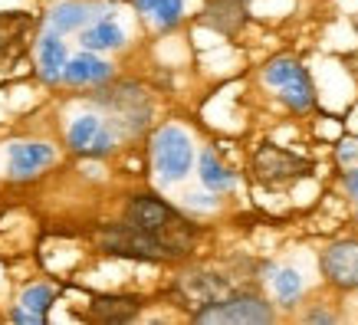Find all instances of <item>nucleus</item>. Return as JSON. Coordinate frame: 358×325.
I'll list each match as a JSON object with an SVG mask.
<instances>
[{"label":"nucleus","instance_id":"1","mask_svg":"<svg viewBox=\"0 0 358 325\" xmlns=\"http://www.w3.org/2000/svg\"><path fill=\"white\" fill-rule=\"evenodd\" d=\"M125 220L135 224V227L148 230L155 237H162L168 247H171L174 257H181L187 253L191 247V237H194V230L187 227V220L171 204H164L158 197L152 194H138L129 201V210H125Z\"/></svg>","mask_w":358,"mask_h":325},{"label":"nucleus","instance_id":"2","mask_svg":"<svg viewBox=\"0 0 358 325\" xmlns=\"http://www.w3.org/2000/svg\"><path fill=\"white\" fill-rule=\"evenodd\" d=\"M102 250L112 253V257H131V260H164V257H174L171 247L162 237L135 227L129 220L119 224V227L102 230Z\"/></svg>","mask_w":358,"mask_h":325},{"label":"nucleus","instance_id":"3","mask_svg":"<svg viewBox=\"0 0 358 325\" xmlns=\"http://www.w3.org/2000/svg\"><path fill=\"white\" fill-rule=\"evenodd\" d=\"M155 168L162 174V181H181L191 171L194 161V145L187 138V131H181L178 125H164L152 141Z\"/></svg>","mask_w":358,"mask_h":325},{"label":"nucleus","instance_id":"4","mask_svg":"<svg viewBox=\"0 0 358 325\" xmlns=\"http://www.w3.org/2000/svg\"><path fill=\"white\" fill-rule=\"evenodd\" d=\"M194 319L197 322H273L276 312L260 296H230L194 312Z\"/></svg>","mask_w":358,"mask_h":325},{"label":"nucleus","instance_id":"5","mask_svg":"<svg viewBox=\"0 0 358 325\" xmlns=\"http://www.w3.org/2000/svg\"><path fill=\"white\" fill-rule=\"evenodd\" d=\"M309 168H313V164L306 161V158L286 152V148H280V145H263L260 152H257V158H253V171H257V178L266 181V185H286V181H296V178L309 174Z\"/></svg>","mask_w":358,"mask_h":325},{"label":"nucleus","instance_id":"6","mask_svg":"<svg viewBox=\"0 0 358 325\" xmlns=\"http://www.w3.org/2000/svg\"><path fill=\"white\" fill-rule=\"evenodd\" d=\"M326 280L338 289H358V240H338L319 260Z\"/></svg>","mask_w":358,"mask_h":325},{"label":"nucleus","instance_id":"7","mask_svg":"<svg viewBox=\"0 0 358 325\" xmlns=\"http://www.w3.org/2000/svg\"><path fill=\"white\" fill-rule=\"evenodd\" d=\"M7 158H10V178L27 181V178H36L43 171L46 164L56 158V152L53 145H46V141H13Z\"/></svg>","mask_w":358,"mask_h":325},{"label":"nucleus","instance_id":"8","mask_svg":"<svg viewBox=\"0 0 358 325\" xmlns=\"http://www.w3.org/2000/svg\"><path fill=\"white\" fill-rule=\"evenodd\" d=\"M204 23L217 33H234L247 23V0H210L204 10Z\"/></svg>","mask_w":358,"mask_h":325},{"label":"nucleus","instance_id":"9","mask_svg":"<svg viewBox=\"0 0 358 325\" xmlns=\"http://www.w3.org/2000/svg\"><path fill=\"white\" fill-rule=\"evenodd\" d=\"M112 76V66L106 59H99L92 50L79 53L76 59H69L63 69V79L69 86H86V82H106Z\"/></svg>","mask_w":358,"mask_h":325},{"label":"nucleus","instance_id":"10","mask_svg":"<svg viewBox=\"0 0 358 325\" xmlns=\"http://www.w3.org/2000/svg\"><path fill=\"white\" fill-rule=\"evenodd\" d=\"M138 299H131V296H102L92 303V319L99 322H129L138 315Z\"/></svg>","mask_w":358,"mask_h":325},{"label":"nucleus","instance_id":"11","mask_svg":"<svg viewBox=\"0 0 358 325\" xmlns=\"http://www.w3.org/2000/svg\"><path fill=\"white\" fill-rule=\"evenodd\" d=\"M66 46L59 40V33L50 30L46 36H40V66H43V76L53 82V79H63V69H66Z\"/></svg>","mask_w":358,"mask_h":325},{"label":"nucleus","instance_id":"12","mask_svg":"<svg viewBox=\"0 0 358 325\" xmlns=\"http://www.w3.org/2000/svg\"><path fill=\"white\" fill-rule=\"evenodd\" d=\"M280 96L282 102L293 108V112H306V108H313L315 102V86H313V79H309V73L306 69H299L289 82H282L280 86Z\"/></svg>","mask_w":358,"mask_h":325},{"label":"nucleus","instance_id":"13","mask_svg":"<svg viewBox=\"0 0 358 325\" xmlns=\"http://www.w3.org/2000/svg\"><path fill=\"white\" fill-rule=\"evenodd\" d=\"M79 43L86 46V50H92V53H99V50H119V46L125 43V33L112 20H102V23H96V27H86Z\"/></svg>","mask_w":358,"mask_h":325},{"label":"nucleus","instance_id":"14","mask_svg":"<svg viewBox=\"0 0 358 325\" xmlns=\"http://www.w3.org/2000/svg\"><path fill=\"white\" fill-rule=\"evenodd\" d=\"M201 181H204L207 191H217L220 194V191H227L234 185V171L214 152H204L201 154Z\"/></svg>","mask_w":358,"mask_h":325},{"label":"nucleus","instance_id":"15","mask_svg":"<svg viewBox=\"0 0 358 325\" xmlns=\"http://www.w3.org/2000/svg\"><path fill=\"white\" fill-rule=\"evenodd\" d=\"M89 20V10L83 3H73V0H66V3H56V10L50 13V27L56 33H69V30H79V27H86Z\"/></svg>","mask_w":358,"mask_h":325},{"label":"nucleus","instance_id":"16","mask_svg":"<svg viewBox=\"0 0 358 325\" xmlns=\"http://www.w3.org/2000/svg\"><path fill=\"white\" fill-rule=\"evenodd\" d=\"M99 131H102V122H99V115H79V119L69 125V148H73V152H83V154H86L89 148H92V141H96Z\"/></svg>","mask_w":358,"mask_h":325},{"label":"nucleus","instance_id":"17","mask_svg":"<svg viewBox=\"0 0 358 325\" xmlns=\"http://www.w3.org/2000/svg\"><path fill=\"white\" fill-rule=\"evenodd\" d=\"M33 17L30 13H0V50H7L13 40H20L30 30Z\"/></svg>","mask_w":358,"mask_h":325},{"label":"nucleus","instance_id":"18","mask_svg":"<svg viewBox=\"0 0 358 325\" xmlns=\"http://www.w3.org/2000/svg\"><path fill=\"white\" fill-rule=\"evenodd\" d=\"M273 286H276V296H280L282 303H293L296 296L303 293V280H299L296 270H280L273 276Z\"/></svg>","mask_w":358,"mask_h":325},{"label":"nucleus","instance_id":"19","mask_svg":"<svg viewBox=\"0 0 358 325\" xmlns=\"http://www.w3.org/2000/svg\"><path fill=\"white\" fill-rule=\"evenodd\" d=\"M185 13V0H155L152 17L158 20V27H174Z\"/></svg>","mask_w":358,"mask_h":325},{"label":"nucleus","instance_id":"20","mask_svg":"<svg viewBox=\"0 0 358 325\" xmlns=\"http://www.w3.org/2000/svg\"><path fill=\"white\" fill-rule=\"evenodd\" d=\"M53 289L50 286H30L27 293H23V299H20V305H27V309H33V312H43L46 315V309L53 305Z\"/></svg>","mask_w":358,"mask_h":325},{"label":"nucleus","instance_id":"21","mask_svg":"<svg viewBox=\"0 0 358 325\" xmlns=\"http://www.w3.org/2000/svg\"><path fill=\"white\" fill-rule=\"evenodd\" d=\"M112 141H115V138H112V131L102 129V131L96 135V141H92V148H89L86 154H96V158H99V154H109V152H112Z\"/></svg>","mask_w":358,"mask_h":325},{"label":"nucleus","instance_id":"22","mask_svg":"<svg viewBox=\"0 0 358 325\" xmlns=\"http://www.w3.org/2000/svg\"><path fill=\"white\" fill-rule=\"evenodd\" d=\"M13 322H23V325H46V315L43 312H33V309H17L13 312Z\"/></svg>","mask_w":358,"mask_h":325},{"label":"nucleus","instance_id":"23","mask_svg":"<svg viewBox=\"0 0 358 325\" xmlns=\"http://www.w3.org/2000/svg\"><path fill=\"white\" fill-rule=\"evenodd\" d=\"M345 187H348V194H352V197L358 201V168H355V171H348V174H345Z\"/></svg>","mask_w":358,"mask_h":325},{"label":"nucleus","instance_id":"24","mask_svg":"<svg viewBox=\"0 0 358 325\" xmlns=\"http://www.w3.org/2000/svg\"><path fill=\"white\" fill-rule=\"evenodd\" d=\"M309 322H336L332 312H309Z\"/></svg>","mask_w":358,"mask_h":325}]
</instances>
